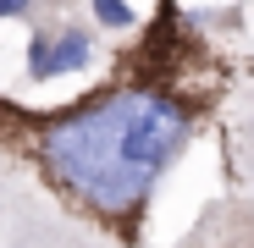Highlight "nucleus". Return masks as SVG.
Returning <instances> with one entry per match:
<instances>
[{
	"mask_svg": "<svg viewBox=\"0 0 254 248\" xmlns=\"http://www.w3.org/2000/svg\"><path fill=\"white\" fill-rule=\"evenodd\" d=\"M199 133V99L160 83H122L72 110L33 121L45 182L100 232L138 243L166 171Z\"/></svg>",
	"mask_w": 254,
	"mask_h": 248,
	"instance_id": "f257e3e1",
	"label": "nucleus"
},
{
	"mask_svg": "<svg viewBox=\"0 0 254 248\" xmlns=\"http://www.w3.org/2000/svg\"><path fill=\"white\" fill-rule=\"evenodd\" d=\"M172 248H254V193H221Z\"/></svg>",
	"mask_w": 254,
	"mask_h": 248,
	"instance_id": "f03ea898",
	"label": "nucleus"
},
{
	"mask_svg": "<svg viewBox=\"0 0 254 248\" xmlns=\"http://www.w3.org/2000/svg\"><path fill=\"white\" fill-rule=\"evenodd\" d=\"M89 61H94V33L89 28H61V33H33L28 39V77L33 83L83 72Z\"/></svg>",
	"mask_w": 254,
	"mask_h": 248,
	"instance_id": "7ed1b4c3",
	"label": "nucleus"
},
{
	"mask_svg": "<svg viewBox=\"0 0 254 248\" xmlns=\"http://www.w3.org/2000/svg\"><path fill=\"white\" fill-rule=\"evenodd\" d=\"M227 177L238 182V193H254V83L227 116Z\"/></svg>",
	"mask_w": 254,
	"mask_h": 248,
	"instance_id": "20e7f679",
	"label": "nucleus"
},
{
	"mask_svg": "<svg viewBox=\"0 0 254 248\" xmlns=\"http://www.w3.org/2000/svg\"><path fill=\"white\" fill-rule=\"evenodd\" d=\"M89 6H94L100 28H133V22H138V11L127 6V0H89Z\"/></svg>",
	"mask_w": 254,
	"mask_h": 248,
	"instance_id": "39448f33",
	"label": "nucleus"
},
{
	"mask_svg": "<svg viewBox=\"0 0 254 248\" xmlns=\"http://www.w3.org/2000/svg\"><path fill=\"white\" fill-rule=\"evenodd\" d=\"M33 0H0V17H28Z\"/></svg>",
	"mask_w": 254,
	"mask_h": 248,
	"instance_id": "423d86ee",
	"label": "nucleus"
}]
</instances>
